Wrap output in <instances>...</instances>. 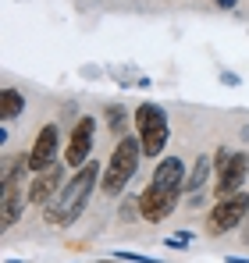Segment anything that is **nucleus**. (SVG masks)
I'll list each match as a JSON object with an SVG mask.
<instances>
[{
	"label": "nucleus",
	"instance_id": "nucleus-9",
	"mask_svg": "<svg viewBox=\"0 0 249 263\" xmlns=\"http://www.w3.org/2000/svg\"><path fill=\"white\" fill-rule=\"evenodd\" d=\"M185 164H182V157H167L157 164V171L150 178V185H161V189H185Z\"/></svg>",
	"mask_w": 249,
	"mask_h": 263
},
{
	"label": "nucleus",
	"instance_id": "nucleus-18",
	"mask_svg": "<svg viewBox=\"0 0 249 263\" xmlns=\"http://www.w3.org/2000/svg\"><path fill=\"white\" fill-rule=\"evenodd\" d=\"M121 260H132V263H157L153 256H146V253H118Z\"/></svg>",
	"mask_w": 249,
	"mask_h": 263
},
{
	"label": "nucleus",
	"instance_id": "nucleus-7",
	"mask_svg": "<svg viewBox=\"0 0 249 263\" xmlns=\"http://www.w3.org/2000/svg\"><path fill=\"white\" fill-rule=\"evenodd\" d=\"M57 146H61V128L57 125H43L32 139V149H29V167L32 171H46L57 164Z\"/></svg>",
	"mask_w": 249,
	"mask_h": 263
},
{
	"label": "nucleus",
	"instance_id": "nucleus-11",
	"mask_svg": "<svg viewBox=\"0 0 249 263\" xmlns=\"http://www.w3.org/2000/svg\"><path fill=\"white\" fill-rule=\"evenodd\" d=\"M132 118H135L139 135H143V132H150V128H157V125H167V114H164V107H161V103H139Z\"/></svg>",
	"mask_w": 249,
	"mask_h": 263
},
{
	"label": "nucleus",
	"instance_id": "nucleus-12",
	"mask_svg": "<svg viewBox=\"0 0 249 263\" xmlns=\"http://www.w3.org/2000/svg\"><path fill=\"white\" fill-rule=\"evenodd\" d=\"M167 139H171V128L167 125H157V128L143 132L139 135V142H143V157H161L167 146Z\"/></svg>",
	"mask_w": 249,
	"mask_h": 263
},
{
	"label": "nucleus",
	"instance_id": "nucleus-16",
	"mask_svg": "<svg viewBox=\"0 0 249 263\" xmlns=\"http://www.w3.org/2000/svg\"><path fill=\"white\" fill-rule=\"evenodd\" d=\"M232 157H235V149H224V146H221V149L214 153V171L221 175V171H224V167L232 164Z\"/></svg>",
	"mask_w": 249,
	"mask_h": 263
},
{
	"label": "nucleus",
	"instance_id": "nucleus-10",
	"mask_svg": "<svg viewBox=\"0 0 249 263\" xmlns=\"http://www.w3.org/2000/svg\"><path fill=\"white\" fill-rule=\"evenodd\" d=\"M25 203H29V199L22 196V189H18V181H14V185H4V199H0V206H4V210H0V220H4V228H11L14 220L22 217V210H25Z\"/></svg>",
	"mask_w": 249,
	"mask_h": 263
},
{
	"label": "nucleus",
	"instance_id": "nucleus-14",
	"mask_svg": "<svg viewBox=\"0 0 249 263\" xmlns=\"http://www.w3.org/2000/svg\"><path fill=\"white\" fill-rule=\"evenodd\" d=\"M25 110V96L18 89H4L0 92V121H14Z\"/></svg>",
	"mask_w": 249,
	"mask_h": 263
},
{
	"label": "nucleus",
	"instance_id": "nucleus-15",
	"mask_svg": "<svg viewBox=\"0 0 249 263\" xmlns=\"http://www.w3.org/2000/svg\"><path fill=\"white\" fill-rule=\"evenodd\" d=\"M107 125H111V132L124 128V107L121 103H111V107H107Z\"/></svg>",
	"mask_w": 249,
	"mask_h": 263
},
{
	"label": "nucleus",
	"instance_id": "nucleus-19",
	"mask_svg": "<svg viewBox=\"0 0 249 263\" xmlns=\"http://www.w3.org/2000/svg\"><path fill=\"white\" fill-rule=\"evenodd\" d=\"M214 4H217V7H224V11H228V7H235V4H239V0H214Z\"/></svg>",
	"mask_w": 249,
	"mask_h": 263
},
{
	"label": "nucleus",
	"instance_id": "nucleus-13",
	"mask_svg": "<svg viewBox=\"0 0 249 263\" xmlns=\"http://www.w3.org/2000/svg\"><path fill=\"white\" fill-rule=\"evenodd\" d=\"M210 167H214V160H210L207 153H200L196 164H192V171H189V178H185V192L189 196L192 192H203V185H207V178H210Z\"/></svg>",
	"mask_w": 249,
	"mask_h": 263
},
{
	"label": "nucleus",
	"instance_id": "nucleus-20",
	"mask_svg": "<svg viewBox=\"0 0 249 263\" xmlns=\"http://www.w3.org/2000/svg\"><path fill=\"white\" fill-rule=\"evenodd\" d=\"M228 263H249V260H242V256H228Z\"/></svg>",
	"mask_w": 249,
	"mask_h": 263
},
{
	"label": "nucleus",
	"instance_id": "nucleus-1",
	"mask_svg": "<svg viewBox=\"0 0 249 263\" xmlns=\"http://www.w3.org/2000/svg\"><path fill=\"white\" fill-rule=\"evenodd\" d=\"M100 178H103V167L93 164V160H89L85 167H79L75 175L64 181L61 196H57L50 206H43L46 224H54V228H68V224H75V220L82 217V210L89 206V196H93V189L100 185Z\"/></svg>",
	"mask_w": 249,
	"mask_h": 263
},
{
	"label": "nucleus",
	"instance_id": "nucleus-2",
	"mask_svg": "<svg viewBox=\"0 0 249 263\" xmlns=\"http://www.w3.org/2000/svg\"><path fill=\"white\" fill-rule=\"evenodd\" d=\"M139 157H143V142L139 135H124L118 142V149H111V160L103 167V178H100V189L107 196H121L128 189V181L139 171Z\"/></svg>",
	"mask_w": 249,
	"mask_h": 263
},
{
	"label": "nucleus",
	"instance_id": "nucleus-6",
	"mask_svg": "<svg viewBox=\"0 0 249 263\" xmlns=\"http://www.w3.org/2000/svg\"><path fill=\"white\" fill-rule=\"evenodd\" d=\"M61 189H64V175H61V164H54V167H46V171H36V178H32L29 189H25V199H29L32 206H50V203L61 196Z\"/></svg>",
	"mask_w": 249,
	"mask_h": 263
},
{
	"label": "nucleus",
	"instance_id": "nucleus-3",
	"mask_svg": "<svg viewBox=\"0 0 249 263\" xmlns=\"http://www.w3.org/2000/svg\"><path fill=\"white\" fill-rule=\"evenodd\" d=\"M185 189H161V185H146L143 196H139V217L150 220V224H161L164 217L174 214L178 206V196Z\"/></svg>",
	"mask_w": 249,
	"mask_h": 263
},
{
	"label": "nucleus",
	"instance_id": "nucleus-8",
	"mask_svg": "<svg viewBox=\"0 0 249 263\" xmlns=\"http://www.w3.org/2000/svg\"><path fill=\"white\" fill-rule=\"evenodd\" d=\"M246 175H249V153L235 149L232 164H228V167L217 175V181H214V196H217V199H224V196H235V192H242V185H246Z\"/></svg>",
	"mask_w": 249,
	"mask_h": 263
},
{
	"label": "nucleus",
	"instance_id": "nucleus-4",
	"mask_svg": "<svg viewBox=\"0 0 249 263\" xmlns=\"http://www.w3.org/2000/svg\"><path fill=\"white\" fill-rule=\"evenodd\" d=\"M93 139H96V118L82 114L79 125L72 128V139H68V149H64V164L68 167H85L89 157H93Z\"/></svg>",
	"mask_w": 249,
	"mask_h": 263
},
{
	"label": "nucleus",
	"instance_id": "nucleus-17",
	"mask_svg": "<svg viewBox=\"0 0 249 263\" xmlns=\"http://www.w3.org/2000/svg\"><path fill=\"white\" fill-rule=\"evenodd\" d=\"M189 238H192L189 231H178L174 238H167V246H174V249H185V246H189Z\"/></svg>",
	"mask_w": 249,
	"mask_h": 263
},
{
	"label": "nucleus",
	"instance_id": "nucleus-5",
	"mask_svg": "<svg viewBox=\"0 0 249 263\" xmlns=\"http://www.w3.org/2000/svg\"><path fill=\"white\" fill-rule=\"evenodd\" d=\"M246 210H249V196L246 192H235V196L217 199L214 210H210V231H214V235H224V231L239 228L242 217H246Z\"/></svg>",
	"mask_w": 249,
	"mask_h": 263
}]
</instances>
